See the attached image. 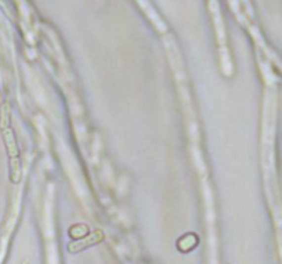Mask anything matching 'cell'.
Returning a JSON list of instances; mask_svg holds the SVG:
<instances>
[{
    "label": "cell",
    "mask_w": 282,
    "mask_h": 264,
    "mask_svg": "<svg viewBox=\"0 0 282 264\" xmlns=\"http://www.w3.org/2000/svg\"><path fill=\"white\" fill-rule=\"evenodd\" d=\"M1 135H3V141L6 145V150L10 157V175H11V182L13 183H18L21 181V175H22V169H21V157H19V149L17 145V138L14 134L13 128L7 127V128L1 129Z\"/></svg>",
    "instance_id": "1"
},
{
    "label": "cell",
    "mask_w": 282,
    "mask_h": 264,
    "mask_svg": "<svg viewBox=\"0 0 282 264\" xmlns=\"http://www.w3.org/2000/svg\"><path fill=\"white\" fill-rule=\"evenodd\" d=\"M103 238H105V235H103L102 230L91 231L85 237H83V238L75 239L73 242H71V244L68 245V251H69V253H79V252L84 251V249H87L90 246L101 244Z\"/></svg>",
    "instance_id": "2"
},
{
    "label": "cell",
    "mask_w": 282,
    "mask_h": 264,
    "mask_svg": "<svg viewBox=\"0 0 282 264\" xmlns=\"http://www.w3.org/2000/svg\"><path fill=\"white\" fill-rule=\"evenodd\" d=\"M199 246V237L194 232H187L176 241V248L180 253H189Z\"/></svg>",
    "instance_id": "3"
},
{
    "label": "cell",
    "mask_w": 282,
    "mask_h": 264,
    "mask_svg": "<svg viewBox=\"0 0 282 264\" xmlns=\"http://www.w3.org/2000/svg\"><path fill=\"white\" fill-rule=\"evenodd\" d=\"M88 232H90V228H88V226L84 225V223H79V225L72 226L71 228H69V235H71V238L73 239V241H75V239L83 238Z\"/></svg>",
    "instance_id": "4"
},
{
    "label": "cell",
    "mask_w": 282,
    "mask_h": 264,
    "mask_svg": "<svg viewBox=\"0 0 282 264\" xmlns=\"http://www.w3.org/2000/svg\"><path fill=\"white\" fill-rule=\"evenodd\" d=\"M10 127V105L4 103L1 105L0 110V129Z\"/></svg>",
    "instance_id": "5"
}]
</instances>
